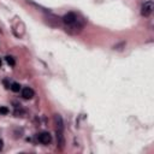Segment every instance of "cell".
<instances>
[{"instance_id": "1", "label": "cell", "mask_w": 154, "mask_h": 154, "mask_svg": "<svg viewBox=\"0 0 154 154\" xmlns=\"http://www.w3.org/2000/svg\"><path fill=\"white\" fill-rule=\"evenodd\" d=\"M153 10H154V2L152 0H147L141 6V14L143 17H149L153 13Z\"/></svg>"}, {"instance_id": "2", "label": "cell", "mask_w": 154, "mask_h": 154, "mask_svg": "<svg viewBox=\"0 0 154 154\" xmlns=\"http://www.w3.org/2000/svg\"><path fill=\"white\" fill-rule=\"evenodd\" d=\"M37 141H38L40 143H42V144H48V143H51V141H52V136H51L49 132L42 131V132L37 134Z\"/></svg>"}, {"instance_id": "3", "label": "cell", "mask_w": 154, "mask_h": 154, "mask_svg": "<svg viewBox=\"0 0 154 154\" xmlns=\"http://www.w3.org/2000/svg\"><path fill=\"white\" fill-rule=\"evenodd\" d=\"M34 95H35V93H34V90L30 87H24L22 89V96H23V99L30 100V99L34 97Z\"/></svg>"}, {"instance_id": "4", "label": "cell", "mask_w": 154, "mask_h": 154, "mask_svg": "<svg viewBox=\"0 0 154 154\" xmlns=\"http://www.w3.org/2000/svg\"><path fill=\"white\" fill-rule=\"evenodd\" d=\"M55 134H57V142H58V147H59V149H63V148H64V146H65V138H64L63 130H55Z\"/></svg>"}, {"instance_id": "5", "label": "cell", "mask_w": 154, "mask_h": 154, "mask_svg": "<svg viewBox=\"0 0 154 154\" xmlns=\"http://www.w3.org/2000/svg\"><path fill=\"white\" fill-rule=\"evenodd\" d=\"M53 120H54L55 130H63L64 129V122H63V118H61L60 114H54Z\"/></svg>"}, {"instance_id": "6", "label": "cell", "mask_w": 154, "mask_h": 154, "mask_svg": "<svg viewBox=\"0 0 154 154\" xmlns=\"http://www.w3.org/2000/svg\"><path fill=\"white\" fill-rule=\"evenodd\" d=\"M10 89H11L12 91H14V93H18V91L20 90V84L17 83V82H13V83H11Z\"/></svg>"}, {"instance_id": "7", "label": "cell", "mask_w": 154, "mask_h": 154, "mask_svg": "<svg viewBox=\"0 0 154 154\" xmlns=\"http://www.w3.org/2000/svg\"><path fill=\"white\" fill-rule=\"evenodd\" d=\"M26 113H25V111H23L22 109V107H19V109H18V107H16V111H14V116L16 117H24Z\"/></svg>"}, {"instance_id": "8", "label": "cell", "mask_w": 154, "mask_h": 154, "mask_svg": "<svg viewBox=\"0 0 154 154\" xmlns=\"http://www.w3.org/2000/svg\"><path fill=\"white\" fill-rule=\"evenodd\" d=\"M5 60H6V63H7L10 66H14V65H16V61H14L13 57H11V55H7V57H5Z\"/></svg>"}, {"instance_id": "9", "label": "cell", "mask_w": 154, "mask_h": 154, "mask_svg": "<svg viewBox=\"0 0 154 154\" xmlns=\"http://www.w3.org/2000/svg\"><path fill=\"white\" fill-rule=\"evenodd\" d=\"M10 112V109L5 106H0V114H7Z\"/></svg>"}, {"instance_id": "10", "label": "cell", "mask_w": 154, "mask_h": 154, "mask_svg": "<svg viewBox=\"0 0 154 154\" xmlns=\"http://www.w3.org/2000/svg\"><path fill=\"white\" fill-rule=\"evenodd\" d=\"M2 148H4V141L0 138V152L2 150Z\"/></svg>"}, {"instance_id": "11", "label": "cell", "mask_w": 154, "mask_h": 154, "mask_svg": "<svg viewBox=\"0 0 154 154\" xmlns=\"http://www.w3.org/2000/svg\"><path fill=\"white\" fill-rule=\"evenodd\" d=\"M0 67H1V59H0Z\"/></svg>"}]
</instances>
